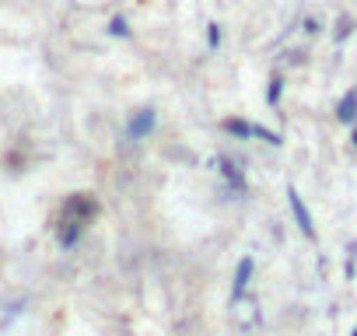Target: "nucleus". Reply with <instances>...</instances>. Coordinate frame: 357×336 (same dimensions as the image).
I'll return each mask as SVG.
<instances>
[{
	"mask_svg": "<svg viewBox=\"0 0 357 336\" xmlns=\"http://www.w3.org/2000/svg\"><path fill=\"white\" fill-rule=\"evenodd\" d=\"M151 126H154V112H151V109H144V112H137V119H130V137H133V140H140V137H147V133H151Z\"/></svg>",
	"mask_w": 357,
	"mask_h": 336,
	"instance_id": "obj_1",
	"label": "nucleus"
},
{
	"mask_svg": "<svg viewBox=\"0 0 357 336\" xmlns=\"http://www.w3.org/2000/svg\"><path fill=\"white\" fill-rule=\"evenodd\" d=\"M291 211H294V217H298V224H301V231L312 238L315 235V228H312V217H308V211L301 207V200H298V193L291 190Z\"/></svg>",
	"mask_w": 357,
	"mask_h": 336,
	"instance_id": "obj_2",
	"label": "nucleus"
},
{
	"mask_svg": "<svg viewBox=\"0 0 357 336\" xmlns=\"http://www.w3.org/2000/svg\"><path fill=\"white\" fill-rule=\"evenodd\" d=\"M249 277H252V259L245 256V259L238 263V273H235V291H231V298H242V291H245Z\"/></svg>",
	"mask_w": 357,
	"mask_h": 336,
	"instance_id": "obj_3",
	"label": "nucleus"
},
{
	"mask_svg": "<svg viewBox=\"0 0 357 336\" xmlns=\"http://www.w3.org/2000/svg\"><path fill=\"white\" fill-rule=\"evenodd\" d=\"M354 102H357V95L350 91V95L343 98V105H340V119H354Z\"/></svg>",
	"mask_w": 357,
	"mask_h": 336,
	"instance_id": "obj_4",
	"label": "nucleus"
},
{
	"mask_svg": "<svg viewBox=\"0 0 357 336\" xmlns=\"http://www.w3.org/2000/svg\"><path fill=\"white\" fill-rule=\"evenodd\" d=\"M354 144H357V133H354Z\"/></svg>",
	"mask_w": 357,
	"mask_h": 336,
	"instance_id": "obj_5",
	"label": "nucleus"
},
{
	"mask_svg": "<svg viewBox=\"0 0 357 336\" xmlns=\"http://www.w3.org/2000/svg\"><path fill=\"white\" fill-rule=\"evenodd\" d=\"M354 336H357V329H354Z\"/></svg>",
	"mask_w": 357,
	"mask_h": 336,
	"instance_id": "obj_6",
	"label": "nucleus"
}]
</instances>
